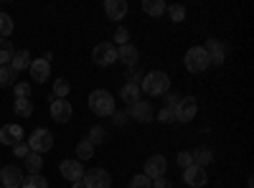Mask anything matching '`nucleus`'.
<instances>
[{
    "instance_id": "f257e3e1",
    "label": "nucleus",
    "mask_w": 254,
    "mask_h": 188,
    "mask_svg": "<svg viewBox=\"0 0 254 188\" xmlns=\"http://www.w3.org/2000/svg\"><path fill=\"white\" fill-rule=\"evenodd\" d=\"M140 92L147 97H163L165 92H171V76L165 71H147L140 81Z\"/></svg>"
},
{
    "instance_id": "f03ea898",
    "label": "nucleus",
    "mask_w": 254,
    "mask_h": 188,
    "mask_svg": "<svg viewBox=\"0 0 254 188\" xmlns=\"http://www.w3.org/2000/svg\"><path fill=\"white\" fill-rule=\"evenodd\" d=\"M115 107H117V102H115V97L107 89H94L89 94V110L97 117H112L115 115Z\"/></svg>"
},
{
    "instance_id": "7ed1b4c3",
    "label": "nucleus",
    "mask_w": 254,
    "mask_h": 188,
    "mask_svg": "<svg viewBox=\"0 0 254 188\" xmlns=\"http://www.w3.org/2000/svg\"><path fill=\"white\" fill-rule=\"evenodd\" d=\"M183 64H186V69L190 74H201V71H206L211 66V61H208V54H206L203 46H190L186 51V56H183Z\"/></svg>"
},
{
    "instance_id": "20e7f679",
    "label": "nucleus",
    "mask_w": 254,
    "mask_h": 188,
    "mask_svg": "<svg viewBox=\"0 0 254 188\" xmlns=\"http://www.w3.org/2000/svg\"><path fill=\"white\" fill-rule=\"evenodd\" d=\"M28 148H31V153H38V155L49 153V150L54 148V135H51V130L36 127V130L31 132V137H28Z\"/></svg>"
},
{
    "instance_id": "39448f33",
    "label": "nucleus",
    "mask_w": 254,
    "mask_h": 188,
    "mask_svg": "<svg viewBox=\"0 0 254 188\" xmlns=\"http://www.w3.org/2000/svg\"><path fill=\"white\" fill-rule=\"evenodd\" d=\"M92 61L97 66H112L117 61V46L110 44V41H102V44H97L94 51H92Z\"/></svg>"
},
{
    "instance_id": "423d86ee",
    "label": "nucleus",
    "mask_w": 254,
    "mask_h": 188,
    "mask_svg": "<svg viewBox=\"0 0 254 188\" xmlns=\"http://www.w3.org/2000/svg\"><path fill=\"white\" fill-rule=\"evenodd\" d=\"M127 115H130V120H135V122L147 125V122L155 120V107H153L150 102H145V99H137L135 104L127 107Z\"/></svg>"
},
{
    "instance_id": "0eeeda50",
    "label": "nucleus",
    "mask_w": 254,
    "mask_h": 188,
    "mask_svg": "<svg viewBox=\"0 0 254 188\" xmlns=\"http://www.w3.org/2000/svg\"><path fill=\"white\" fill-rule=\"evenodd\" d=\"M81 183H84V188H110L112 186V176L104 168H92V171L84 173Z\"/></svg>"
},
{
    "instance_id": "6e6552de",
    "label": "nucleus",
    "mask_w": 254,
    "mask_h": 188,
    "mask_svg": "<svg viewBox=\"0 0 254 188\" xmlns=\"http://www.w3.org/2000/svg\"><path fill=\"white\" fill-rule=\"evenodd\" d=\"M198 112V99L196 97H181L178 102V110H176V122H190Z\"/></svg>"
},
{
    "instance_id": "1a4fd4ad",
    "label": "nucleus",
    "mask_w": 254,
    "mask_h": 188,
    "mask_svg": "<svg viewBox=\"0 0 254 188\" xmlns=\"http://www.w3.org/2000/svg\"><path fill=\"white\" fill-rule=\"evenodd\" d=\"M203 49H206V54H208L211 66H221L224 61H226V46H224V41H219V38H208Z\"/></svg>"
},
{
    "instance_id": "9d476101",
    "label": "nucleus",
    "mask_w": 254,
    "mask_h": 188,
    "mask_svg": "<svg viewBox=\"0 0 254 188\" xmlns=\"http://www.w3.org/2000/svg\"><path fill=\"white\" fill-rule=\"evenodd\" d=\"M59 171H61V176L66 178V181H81L84 178V163L81 160H76V158H69V160H61V165H59Z\"/></svg>"
},
{
    "instance_id": "9b49d317",
    "label": "nucleus",
    "mask_w": 254,
    "mask_h": 188,
    "mask_svg": "<svg viewBox=\"0 0 254 188\" xmlns=\"http://www.w3.org/2000/svg\"><path fill=\"white\" fill-rule=\"evenodd\" d=\"M23 171L18 168V165H5L3 171H0V186L5 188H20L23 186Z\"/></svg>"
},
{
    "instance_id": "f8f14e48",
    "label": "nucleus",
    "mask_w": 254,
    "mask_h": 188,
    "mask_svg": "<svg viewBox=\"0 0 254 188\" xmlns=\"http://www.w3.org/2000/svg\"><path fill=\"white\" fill-rule=\"evenodd\" d=\"M165 171H168V160H165L163 155H150V158L145 160V176L150 178V181L163 178Z\"/></svg>"
},
{
    "instance_id": "ddd939ff",
    "label": "nucleus",
    "mask_w": 254,
    "mask_h": 188,
    "mask_svg": "<svg viewBox=\"0 0 254 188\" xmlns=\"http://www.w3.org/2000/svg\"><path fill=\"white\" fill-rule=\"evenodd\" d=\"M183 181L190 188H203L208 183V173H206V168H198V165H188L183 171Z\"/></svg>"
},
{
    "instance_id": "4468645a",
    "label": "nucleus",
    "mask_w": 254,
    "mask_h": 188,
    "mask_svg": "<svg viewBox=\"0 0 254 188\" xmlns=\"http://www.w3.org/2000/svg\"><path fill=\"white\" fill-rule=\"evenodd\" d=\"M0 142L3 145H18V142H23V127L20 125H15V122H10V125H5V127H0Z\"/></svg>"
},
{
    "instance_id": "2eb2a0df",
    "label": "nucleus",
    "mask_w": 254,
    "mask_h": 188,
    "mask_svg": "<svg viewBox=\"0 0 254 188\" xmlns=\"http://www.w3.org/2000/svg\"><path fill=\"white\" fill-rule=\"evenodd\" d=\"M28 71H31V79L36 81V84H41V81H49V76H51V64H49L46 59H33L31 66H28Z\"/></svg>"
},
{
    "instance_id": "dca6fc26",
    "label": "nucleus",
    "mask_w": 254,
    "mask_h": 188,
    "mask_svg": "<svg viewBox=\"0 0 254 188\" xmlns=\"http://www.w3.org/2000/svg\"><path fill=\"white\" fill-rule=\"evenodd\" d=\"M49 102H51V117L56 120V122H69L71 120V104L66 102V99H54V97H49Z\"/></svg>"
},
{
    "instance_id": "f3484780",
    "label": "nucleus",
    "mask_w": 254,
    "mask_h": 188,
    "mask_svg": "<svg viewBox=\"0 0 254 188\" xmlns=\"http://www.w3.org/2000/svg\"><path fill=\"white\" fill-rule=\"evenodd\" d=\"M127 3L125 0H107V3H104V13H107V18L110 20H122L125 15H127Z\"/></svg>"
},
{
    "instance_id": "a211bd4d",
    "label": "nucleus",
    "mask_w": 254,
    "mask_h": 188,
    "mask_svg": "<svg viewBox=\"0 0 254 188\" xmlns=\"http://www.w3.org/2000/svg\"><path fill=\"white\" fill-rule=\"evenodd\" d=\"M117 61H122V64H127V66H135L140 61V51L132 44H125V46L117 49Z\"/></svg>"
},
{
    "instance_id": "6ab92c4d",
    "label": "nucleus",
    "mask_w": 254,
    "mask_h": 188,
    "mask_svg": "<svg viewBox=\"0 0 254 188\" xmlns=\"http://www.w3.org/2000/svg\"><path fill=\"white\" fill-rule=\"evenodd\" d=\"M190 158H193V165H198V168H206L208 163H214V150L211 148H196V150H190Z\"/></svg>"
},
{
    "instance_id": "aec40b11",
    "label": "nucleus",
    "mask_w": 254,
    "mask_h": 188,
    "mask_svg": "<svg viewBox=\"0 0 254 188\" xmlns=\"http://www.w3.org/2000/svg\"><path fill=\"white\" fill-rule=\"evenodd\" d=\"M31 54L26 51V49H20V51H15V56H13V61H10V66H13V71L15 74H20V71H26L28 66H31Z\"/></svg>"
},
{
    "instance_id": "412c9836",
    "label": "nucleus",
    "mask_w": 254,
    "mask_h": 188,
    "mask_svg": "<svg viewBox=\"0 0 254 188\" xmlns=\"http://www.w3.org/2000/svg\"><path fill=\"white\" fill-rule=\"evenodd\" d=\"M13 56H15V46H13V41L0 38V66H10Z\"/></svg>"
},
{
    "instance_id": "4be33fe9",
    "label": "nucleus",
    "mask_w": 254,
    "mask_h": 188,
    "mask_svg": "<svg viewBox=\"0 0 254 188\" xmlns=\"http://www.w3.org/2000/svg\"><path fill=\"white\" fill-rule=\"evenodd\" d=\"M120 99L127 102V107H130V104H135L137 99H142V92H140L137 84H125V87L120 89Z\"/></svg>"
},
{
    "instance_id": "5701e85b",
    "label": "nucleus",
    "mask_w": 254,
    "mask_h": 188,
    "mask_svg": "<svg viewBox=\"0 0 254 188\" xmlns=\"http://www.w3.org/2000/svg\"><path fill=\"white\" fill-rule=\"evenodd\" d=\"M142 10L147 15H153V18H160L168 10V5L163 3V0H142Z\"/></svg>"
},
{
    "instance_id": "b1692460",
    "label": "nucleus",
    "mask_w": 254,
    "mask_h": 188,
    "mask_svg": "<svg viewBox=\"0 0 254 188\" xmlns=\"http://www.w3.org/2000/svg\"><path fill=\"white\" fill-rule=\"evenodd\" d=\"M23 163H26L28 176H38V173H41V168H44V158H41L38 153H28Z\"/></svg>"
},
{
    "instance_id": "393cba45",
    "label": "nucleus",
    "mask_w": 254,
    "mask_h": 188,
    "mask_svg": "<svg viewBox=\"0 0 254 188\" xmlns=\"http://www.w3.org/2000/svg\"><path fill=\"white\" fill-rule=\"evenodd\" d=\"M92 155H94V145L87 137L79 140L76 142V160H92Z\"/></svg>"
},
{
    "instance_id": "a878e982",
    "label": "nucleus",
    "mask_w": 254,
    "mask_h": 188,
    "mask_svg": "<svg viewBox=\"0 0 254 188\" xmlns=\"http://www.w3.org/2000/svg\"><path fill=\"white\" fill-rule=\"evenodd\" d=\"M13 112L18 117H31L33 115V102L31 99H15L13 102Z\"/></svg>"
},
{
    "instance_id": "bb28decb",
    "label": "nucleus",
    "mask_w": 254,
    "mask_h": 188,
    "mask_svg": "<svg viewBox=\"0 0 254 188\" xmlns=\"http://www.w3.org/2000/svg\"><path fill=\"white\" fill-rule=\"evenodd\" d=\"M18 84V74L13 66H0V87H15Z\"/></svg>"
},
{
    "instance_id": "cd10ccee",
    "label": "nucleus",
    "mask_w": 254,
    "mask_h": 188,
    "mask_svg": "<svg viewBox=\"0 0 254 188\" xmlns=\"http://www.w3.org/2000/svg\"><path fill=\"white\" fill-rule=\"evenodd\" d=\"M69 92H71V84H69L66 79H56L54 81V94H51L54 99H66Z\"/></svg>"
},
{
    "instance_id": "c85d7f7f",
    "label": "nucleus",
    "mask_w": 254,
    "mask_h": 188,
    "mask_svg": "<svg viewBox=\"0 0 254 188\" xmlns=\"http://www.w3.org/2000/svg\"><path fill=\"white\" fill-rule=\"evenodd\" d=\"M13 28H15L13 18H10L8 13H3V10H0V38H8V36L13 33Z\"/></svg>"
},
{
    "instance_id": "c756f323",
    "label": "nucleus",
    "mask_w": 254,
    "mask_h": 188,
    "mask_svg": "<svg viewBox=\"0 0 254 188\" xmlns=\"http://www.w3.org/2000/svg\"><path fill=\"white\" fill-rule=\"evenodd\" d=\"M92 145H102V142H107V130L102 127V125H94V127L89 130V137H87Z\"/></svg>"
},
{
    "instance_id": "7c9ffc66",
    "label": "nucleus",
    "mask_w": 254,
    "mask_h": 188,
    "mask_svg": "<svg viewBox=\"0 0 254 188\" xmlns=\"http://www.w3.org/2000/svg\"><path fill=\"white\" fill-rule=\"evenodd\" d=\"M142 69H140V64H135V66H127V74H125V79H127V84H137L140 87V81H142Z\"/></svg>"
},
{
    "instance_id": "2f4dec72",
    "label": "nucleus",
    "mask_w": 254,
    "mask_h": 188,
    "mask_svg": "<svg viewBox=\"0 0 254 188\" xmlns=\"http://www.w3.org/2000/svg\"><path fill=\"white\" fill-rule=\"evenodd\" d=\"M20 188H49V181L44 178V176H28V178H23V186Z\"/></svg>"
},
{
    "instance_id": "473e14b6",
    "label": "nucleus",
    "mask_w": 254,
    "mask_h": 188,
    "mask_svg": "<svg viewBox=\"0 0 254 188\" xmlns=\"http://www.w3.org/2000/svg\"><path fill=\"white\" fill-rule=\"evenodd\" d=\"M165 13L171 15L173 23H181V20H186V8H183V5H168Z\"/></svg>"
},
{
    "instance_id": "72a5a7b5",
    "label": "nucleus",
    "mask_w": 254,
    "mask_h": 188,
    "mask_svg": "<svg viewBox=\"0 0 254 188\" xmlns=\"http://www.w3.org/2000/svg\"><path fill=\"white\" fill-rule=\"evenodd\" d=\"M163 99H165V104H163L165 110H171V112H176V110H178V102H181V97H178V94L165 92V94H163Z\"/></svg>"
},
{
    "instance_id": "f704fd0d",
    "label": "nucleus",
    "mask_w": 254,
    "mask_h": 188,
    "mask_svg": "<svg viewBox=\"0 0 254 188\" xmlns=\"http://www.w3.org/2000/svg\"><path fill=\"white\" fill-rule=\"evenodd\" d=\"M153 186V181L147 178L145 173H140V176H135L132 181H130V188H150Z\"/></svg>"
},
{
    "instance_id": "c9c22d12",
    "label": "nucleus",
    "mask_w": 254,
    "mask_h": 188,
    "mask_svg": "<svg viewBox=\"0 0 254 188\" xmlns=\"http://www.w3.org/2000/svg\"><path fill=\"white\" fill-rule=\"evenodd\" d=\"M115 41L120 46H125V44H130V31H127L125 26H117V31H115Z\"/></svg>"
},
{
    "instance_id": "e433bc0d",
    "label": "nucleus",
    "mask_w": 254,
    "mask_h": 188,
    "mask_svg": "<svg viewBox=\"0 0 254 188\" xmlns=\"http://www.w3.org/2000/svg\"><path fill=\"white\" fill-rule=\"evenodd\" d=\"M28 97H31V84L18 81V84H15V99H28Z\"/></svg>"
},
{
    "instance_id": "4c0bfd02",
    "label": "nucleus",
    "mask_w": 254,
    "mask_h": 188,
    "mask_svg": "<svg viewBox=\"0 0 254 188\" xmlns=\"http://www.w3.org/2000/svg\"><path fill=\"white\" fill-rule=\"evenodd\" d=\"M28 153H31L28 142H18V145H13V155H15V158H23V160H26Z\"/></svg>"
},
{
    "instance_id": "58836bf2",
    "label": "nucleus",
    "mask_w": 254,
    "mask_h": 188,
    "mask_svg": "<svg viewBox=\"0 0 254 188\" xmlns=\"http://www.w3.org/2000/svg\"><path fill=\"white\" fill-rule=\"evenodd\" d=\"M178 165H181L183 171L188 168V165H193V158H190V150H181V153H178Z\"/></svg>"
},
{
    "instance_id": "ea45409f",
    "label": "nucleus",
    "mask_w": 254,
    "mask_h": 188,
    "mask_svg": "<svg viewBox=\"0 0 254 188\" xmlns=\"http://www.w3.org/2000/svg\"><path fill=\"white\" fill-rule=\"evenodd\" d=\"M158 120L165 122V125H171V122H176V112H171V110H165V107H163V110L158 112Z\"/></svg>"
},
{
    "instance_id": "a19ab883",
    "label": "nucleus",
    "mask_w": 254,
    "mask_h": 188,
    "mask_svg": "<svg viewBox=\"0 0 254 188\" xmlns=\"http://www.w3.org/2000/svg\"><path fill=\"white\" fill-rule=\"evenodd\" d=\"M112 120H115V125H117V127H122V125H127V120H130V115H127V112H117V110H115Z\"/></svg>"
},
{
    "instance_id": "79ce46f5",
    "label": "nucleus",
    "mask_w": 254,
    "mask_h": 188,
    "mask_svg": "<svg viewBox=\"0 0 254 188\" xmlns=\"http://www.w3.org/2000/svg\"><path fill=\"white\" fill-rule=\"evenodd\" d=\"M150 188H173V183H171V181H168V178L163 176V178H155Z\"/></svg>"
},
{
    "instance_id": "37998d69",
    "label": "nucleus",
    "mask_w": 254,
    "mask_h": 188,
    "mask_svg": "<svg viewBox=\"0 0 254 188\" xmlns=\"http://www.w3.org/2000/svg\"><path fill=\"white\" fill-rule=\"evenodd\" d=\"M71 188H84V183H81V181H74V183H71Z\"/></svg>"
},
{
    "instance_id": "c03bdc74",
    "label": "nucleus",
    "mask_w": 254,
    "mask_h": 188,
    "mask_svg": "<svg viewBox=\"0 0 254 188\" xmlns=\"http://www.w3.org/2000/svg\"><path fill=\"white\" fill-rule=\"evenodd\" d=\"M247 188H252V178H249V186H247Z\"/></svg>"
},
{
    "instance_id": "a18cd8bd",
    "label": "nucleus",
    "mask_w": 254,
    "mask_h": 188,
    "mask_svg": "<svg viewBox=\"0 0 254 188\" xmlns=\"http://www.w3.org/2000/svg\"><path fill=\"white\" fill-rule=\"evenodd\" d=\"M0 188H5V186H0Z\"/></svg>"
}]
</instances>
